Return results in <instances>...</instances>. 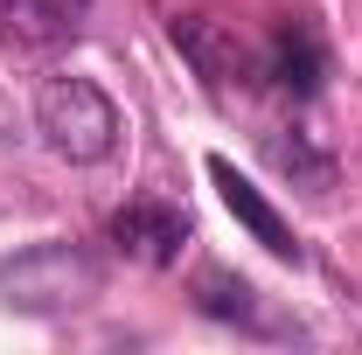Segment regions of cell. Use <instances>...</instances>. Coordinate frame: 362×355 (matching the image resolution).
<instances>
[{
    "label": "cell",
    "mask_w": 362,
    "mask_h": 355,
    "mask_svg": "<svg viewBox=\"0 0 362 355\" xmlns=\"http://www.w3.org/2000/svg\"><path fill=\"white\" fill-rule=\"evenodd\" d=\"M0 293L21 313H77L105 293V265L84 244H63V237L56 244H28L21 258L0 265Z\"/></svg>",
    "instance_id": "6da1fadb"
},
{
    "label": "cell",
    "mask_w": 362,
    "mask_h": 355,
    "mask_svg": "<svg viewBox=\"0 0 362 355\" xmlns=\"http://www.w3.org/2000/svg\"><path fill=\"white\" fill-rule=\"evenodd\" d=\"M35 133L49 139V153L90 168V161H105L119 146V105L90 77L63 70V77H42V91H35Z\"/></svg>",
    "instance_id": "7a4b0ae2"
},
{
    "label": "cell",
    "mask_w": 362,
    "mask_h": 355,
    "mask_svg": "<svg viewBox=\"0 0 362 355\" xmlns=\"http://www.w3.org/2000/svg\"><path fill=\"white\" fill-rule=\"evenodd\" d=\"M188 293H195V307L209 313V320H223V327H244V334H272V342H293L300 334V320H286V313L265 307V293L251 286V279H237L230 265H202L188 279Z\"/></svg>",
    "instance_id": "3957f363"
},
{
    "label": "cell",
    "mask_w": 362,
    "mask_h": 355,
    "mask_svg": "<svg viewBox=\"0 0 362 355\" xmlns=\"http://www.w3.org/2000/svg\"><path fill=\"white\" fill-rule=\"evenodd\" d=\"M327 77V42L314 35V21H279L272 42L258 49V84L279 98H314Z\"/></svg>",
    "instance_id": "277c9868"
},
{
    "label": "cell",
    "mask_w": 362,
    "mask_h": 355,
    "mask_svg": "<svg viewBox=\"0 0 362 355\" xmlns=\"http://www.w3.org/2000/svg\"><path fill=\"white\" fill-rule=\"evenodd\" d=\"M168 35H175V49L195 63V77H202L209 91H223L230 77H237V84H258V56L237 42L223 21H209V14H175Z\"/></svg>",
    "instance_id": "5b68a950"
},
{
    "label": "cell",
    "mask_w": 362,
    "mask_h": 355,
    "mask_svg": "<svg viewBox=\"0 0 362 355\" xmlns=\"http://www.w3.org/2000/svg\"><path fill=\"white\" fill-rule=\"evenodd\" d=\"M188 244V216L168 202H126L112 216V251H126L133 265H175Z\"/></svg>",
    "instance_id": "8992f818"
},
{
    "label": "cell",
    "mask_w": 362,
    "mask_h": 355,
    "mask_svg": "<svg viewBox=\"0 0 362 355\" xmlns=\"http://www.w3.org/2000/svg\"><path fill=\"white\" fill-rule=\"evenodd\" d=\"M209 181L223 188V209L244 223L258 244H265L272 258H293V265H300V237H293V223H286V216H279V209L265 202V188H258V181H244V175H237V168L223 161V153H209Z\"/></svg>",
    "instance_id": "52a82bcc"
},
{
    "label": "cell",
    "mask_w": 362,
    "mask_h": 355,
    "mask_svg": "<svg viewBox=\"0 0 362 355\" xmlns=\"http://www.w3.org/2000/svg\"><path fill=\"white\" fill-rule=\"evenodd\" d=\"M70 35H77V21L63 0H0V49L42 56V49H63Z\"/></svg>",
    "instance_id": "ba28073f"
},
{
    "label": "cell",
    "mask_w": 362,
    "mask_h": 355,
    "mask_svg": "<svg viewBox=\"0 0 362 355\" xmlns=\"http://www.w3.org/2000/svg\"><path fill=\"white\" fill-rule=\"evenodd\" d=\"M265 153H272V168H286L293 181H307L314 195L334 181V161H327V153H314L300 133H293V139H286V133H265Z\"/></svg>",
    "instance_id": "9c48e42d"
}]
</instances>
